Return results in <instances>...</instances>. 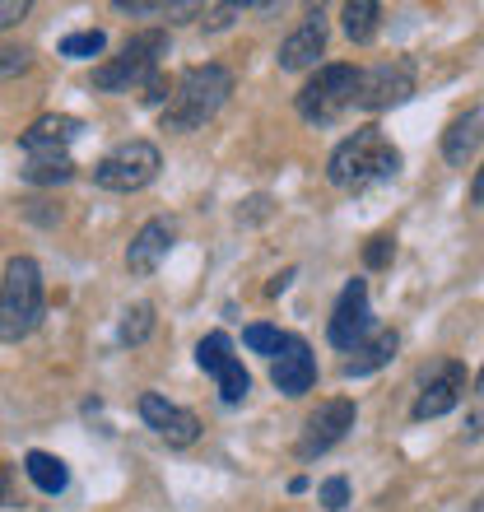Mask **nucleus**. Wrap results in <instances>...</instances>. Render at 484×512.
<instances>
[{"mask_svg":"<svg viewBox=\"0 0 484 512\" xmlns=\"http://www.w3.org/2000/svg\"><path fill=\"white\" fill-rule=\"evenodd\" d=\"M42 270L28 256L5 261V284H0V336L5 340H24L33 326L42 322Z\"/></svg>","mask_w":484,"mask_h":512,"instance_id":"3","label":"nucleus"},{"mask_svg":"<svg viewBox=\"0 0 484 512\" xmlns=\"http://www.w3.org/2000/svg\"><path fill=\"white\" fill-rule=\"evenodd\" d=\"M149 331H154V308L149 303H135V308L121 312V345H145Z\"/></svg>","mask_w":484,"mask_h":512,"instance_id":"22","label":"nucleus"},{"mask_svg":"<svg viewBox=\"0 0 484 512\" xmlns=\"http://www.w3.org/2000/svg\"><path fill=\"white\" fill-rule=\"evenodd\" d=\"M350 429H354V401H345V396H336V401H322L308 415V424H303L298 457H303V461L322 457V452H331V447H336Z\"/></svg>","mask_w":484,"mask_h":512,"instance_id":"8","label":"nucleus"},{"mask_svg":"<svg viewBox=\"0 0 484 512\" xmlns=\"http://www.w3.org/2000/svg\"><path fill=\"white\" fill-rule=\"evenodd\" d=\"M391 256H396V243H391V233H377L373 243L363 247V266H368V270H382Z\"/></svg>","mask_w":484,"mask_h":512,"instance_id":"26","label":"nucleus"},{"mask_svg":"<svg viewBox=\"0 0 484 512\" xmlns=\"http://www.w3.org/2000/svg\"><path fill=\"white\" fill-rule=\"evenodd\" d=\"M475 387H480V396H484V368H480V378H475Z\"/></svg>","mask_w":484,"mask_h":512,"instance_id":"33","label":"nucleus"},{"mask_svg":"<svg viewBox=\"0 0 484 512\" xmlns=\"http://www.w3.org/2000/svg\"><path fill=\"white\" fill-rule=\"evenodd\" d=\"M471 205H484V168L475 173V182H471Z\"/></svg>","mask_w":484,"mask_h":512,"instance_id":"32","label":"nucleus"},{"mask_svg":"<svg viewBox=\"0 0 484 512\" xmlns=\"http://www.w3.org/2000/svg\"><path fill=\"white\" fill-rule=\"evenodd\" d=\"M396 331H377L363 350H354V359H345V378H368V373H377L382 364H391L396 359Z\"/></svg>","mask_w":484,"mask_h":512,"instance_id":"17","label":"nucleus"},{"mask_svg":"<svg viewBox=\"0 0 484 512\" xmlns=\"http://www.w3.org/2000/svg\"><path fill=\"white\" fill-rule=\"evenodd\" d=\"M215 382H219V401H224V405H242V401H247V391H252V378H247V368H242L238 359L219 368Z\"/></svg>","mask_w":484,"mask_h":512,"instance_id":"21","label":"nucleus"},{"mask_svg":"<svg viewBox=\"0 0 484 512\" xmlns=\"http://www.w3.org/2000/svg\"><path fill=\"white\" fill-rule=\"evenodd\" d=\"M461 401H466V364L443 359V364L424 378V391H419V401H415L410 415L415 419H438V415H447V410H457Z\"/></svg>","mask_w":484,"mask_h":512,"instance_id":"10","label":"nucleus"},{"mask_svg":"<svg viewBox=\"0 0 484 512\" xmlns=\"http://www.w3.org/2000/svg\"><path fill=\"white\" fill-rule=\"evenodd\" d=\"M149 103H163V98H173V94H168V84H163V80H149Z\"/></svg>","mask_w":484,"mask_h":512,"instance_id":"31","label":"nucleus"},{"mask_svg":"<svg viewBox=\"0 0 484 512\" xmlns=\"http://www.w3.org/2000/svg\"><path fill=\"white\" fill-rule=\"evenodd\" d=\"M345 503H350V480L331 475V480L322 485V508H326V512H340Z\"/></svg>","mask_w":484,"mask_h":512,"instance_id":"27","label":"nucleus"},{"mask_svg":"<svg viewBox=\"0 0 484 512\" xmlns=\"http://www.w3.org/2000/svg\"><path fill=\"white\" fill-rule=\"evenodd\" d=\"M475 512H484V499H480V503H475Z\"/></svg>","mask_w":484,"mask_h":512,"instance_id":"34","label":"nucleus"},{"mask_svg":"<svg viewBox=\"0 0 484 512\" xmlns=\"http://www.w3.org/2000/svg\"><path fill=\"white\" fill-rule=\"evenodd\" d=\"M396 168H401V154H396V145L377 126H363L350 140H340L331 149V159H326V177L345 191H363L373 182H387V177H396Z\"/></svg>","mask_w":484,"mask_h":512,"instance_id":"1","label":"nucleus"},{"mask_svg":"<svg viewBox=\"0 0 484 512\" xmlns=\"http://www.w3.org/2000/svg\"><path fill=\"white\" fill-rule=\"evenodd\" d=\"M233 94V75L224 66H191L182 80L173 84V98L163 108V131H196L215 117Z\"/></svg>","mask_w":484,"mask_h":512,"instance_id":"2","label":"nucleus"},{"mask_svg":"<svg viewBox=\"0 0 484 512\" xmlns=\"http://www.w3.org/2000/svg\"><path fill=\"white\" fill-rule=\"evenodd\" d=\"M326 52V19H322V5H312L308 19L284 38L280 47V70H308L317 56Z\"/></svg>","mask_w":484,"mask_h":512,"instance_id":"14","label":"nucleus"},{"mask_svg":"<svg viewBox=\"0 0 484 512\" xmlns=\"http://www.w3.org/2000/svg\"><path fill=\"white\" fill-rule=\"evenodd\" d=\"M108 47V38L98 33V28H89V33H70V38H61V56H70V61H84V56H98Z\"/></svg>","mask_w":484,"mask_h":512,"instance_id":"24","label":"nucleus"},{"mask_svg":"<svg viewBox=\"0 0 484 512\" xmlns=\"http://www.w3.org/2000/svg\"><path fill=\"white\" fill-rule=\"evenodd\" d=\"M368 326H373V312H368V284L350 280L345 289H340V303H336V312H331L326 336H331V345H336V350L354 354V350H363Z\"/></svg>","mask_w":484,"mask_h":512,"instance_id":"9","label":"nucleus"},{"mask_svg":"<svg viewBox=\"0 0 484 512\" xmlns=\"http://www.w3.org/2000/svg\"><path fill=\"white\" fill-rule=\"evenodd\" d=\"M480 140H484V108H471V112H461L457 122L443 131V159L447 163H466L480 149Z\"/></svg>","mask_w":484,"mask_h":512,"instance_id":"16","label":"nucleus"},{"mask_svg":"<svg viewBox=\"0 0 484 512\" xmlns=\"http://www.w3.org/2000/svg\"><path fill=\"white\" fill-rule=\"evenodd\" d=\"M159 168H163L159 145H149V140H126V145H117L112 154L98 159L94 182L103 191H140L159 177Z\"/></svg>","mask_w":484,"mask_h":512,"instance_id":"6","label":"nucleus"},{"mask_svg":"<svg viewBox=\"0 0 484 512\" xmlns=\"http://www.w3.org/2000/svg\"><path fill=\"white\" fill-rule=\"evenodd\" d=\"M270 382H275L284 396H308L312 382H317V359H312L308 340H303V336H284L280 354L270 359Z\"/></svg>","mask_w":484,"mask_h":512,"instance_id":"12","label":"nucleus"},{"mask_svg":"<svg viewBox=\"0 0 484 512\" xmlns=\"http://www.w3.org/2000/svg\"><path fill=\"white\" fill-rule=\"evenodd\" d=\"M173 238H177L173 219H149V224H140V233H135L131 247H126V266H131V275H149V270L168 256Z\"/></svg>","mask_w":484,"mask_h":512,"instance_id":"15","label":"nucleus"},{"mask_svg":"<svg viewBox=\"0 0 484 512\" xmlns=\"http://www.w3.org/2000/svg\"><path fill=\"white\" fill-rule=\"evenodd\" d=\"M233 359H238V354H233V340L224 336V331H210V336L196 345V364H201L210 378H215L224 364H233Z\"/></svg>","mask_w":484,"mask_h":512,"instance_id":"20","label":"nucleus"},{"mask_svg":"<svg viewBox=\"0 0 484 512\" xmlns=\"http://www.w3.org/2000/svg\"><path fill=\"white\" fill-rule=\"evenodd\" d=\"M242 340H247V350H256V354H280V345H284V336L275 331V326H266V322H256V326H247L242 331Z\"/></svg>","mask_w":484,"mask_h":512,"instance_id":"25","label":"nucleus"},{"mask_svg":"<svg viewBox=\"0 0 484 512\" xmlns=\"http://www.w3.org/2000/svg\"><path fill=\"white\" fill-rule=\"evenodd\" d=\"M233 14H242V5H210L205 10V28H229Z\"/></svg>","mask_w":484,"mask_h":512,"instance_id":"28","label":"nucleus"},{"mask_svg":"<svg viewBox=\"0 0 484 512\" xmlns=\"http://www.w3.org/2000/svg\"><path fill=\"white\" fill-rule=\"evenodd\" d=\"M5 61H0V70H5V80H10V75H19V70L28 66V52H19V47H5Z\"/></svg>","mask_w":484,"mask_h":512,"instance_id":"29","label":"nucleus"},{"mask_svg":"<svg viewBox=\"0 0 484 512\" xmlns=\"http://www.w3.org/2000/svg\"><path fill=\"white\" fill-rule=\"evenodd\" d=\"M415 94V61L410 56H391V61H377L373 70H363L359 84V108L363 112H387L396 103Z\"/></svg>","mask_w":484,"mask_h":512,"instance_id":"7","label":"nucleus"},{"mask_svg":"<svg viewBox=\"0 0 484 512\" xmlns=\"http://www.w3.org/2000/svg\"><path fill=\"white\" fill-rule=\"evenodd\" d=\"M24 14H28V5H24V0H19V5H14V0H5V5H0V24H5V28H14V24H19V19H24Z\"/></svg>","mask_w":484,"mask_h":512,"instance_id":"30","label":"nucleus"},{"mask_svg":"<svg viewBox=\"0 0 484 512\" xmlns=\"http://www.w3.org/2000/svg\"><path fill=\"white\" fill-rule=\"evenodd\" d=\"M24 177L33 187H52V182H70V177H75V163L70 159H28Z\"/></svg>","mask_w":484,"mask_h":512,"instance_id":"23","label":"nucleus"},{"mask_svg":"<svg viewBox=\"0 0 484 512\" xmlns=\"http://www.w3.org/2000/svg\"><path fill=\"white\" fill-rule=\"evenodd\" d=\"M359 84H363V70L340 66V61L336 66H322L298 89V117L317 126H331L350 103H359Z\"/></svg>","mask_w":484,"mask_h":512,"instance_id":"5","label":"nucleus"},{"mask_svg":"<svg viewBox=\"0 0 484 512\" xmlns=\"http://www.w3.org/2000/svg\"><path fill=\"white\" fill-rule=\"evenodd\" d=\"M80 135V122L66 117V112H56V117H38V122L28 126L19 135V149H24L28 159H66V145Z\"/></svg>","mask_w":484,"mask_h":512,"instance_id":"13","label":"nucleus"},{"mask_svg":"<svg viewBox=\"0 0 484 512\" xmlns=\"http://www.w3.org/2000/svg\"><path fill=\"white\" fill-rule=\"evenodd\" d=\"M140 419H145L149 429L159 433L168 447H191L196 438H201V419L191 415V410H182V405L154 396V391L140 396Z\"/></svg>","mask_w":484,"mask_h":512,"instance_id":"11","label":"nucleus"},{"mask_svg":"<svg viewBox=\"0 0 484 512\" xmlns=\"http://www.w3.org/2000/svg\"><path fill=\"white\" fill-rule=\"evenodd\" d=\"M24 471H28V480H33L42 494H66V485H70L66 461L52 457V452H28V457H24Z\"/></svg>","mask_w":484,"mask_h":512,"instance_id":"18","label":"nucleus"},{"mask_svg":"<svg viewBox=\"0 0 484 512\" xmlns=\"http://www.w3.org/2000/svg\"><path fill=\"white\" fill-rule=\"evenodd\" d=\"M340 19H345V38L350 42H373L377 24H382V5H377V0H350V5L340 10Z\"/></svg>","mask_w":484,"mask_h":512,"instance_id":"19","label":"nucleus"},{"mask_svg":"<svg viewBox=\"0 0 484 512\" xmlns=\"http://www.w3.org/2000/svg\"><path fill=\"white\" fill-rule=\"evenodd\" d=\"M163 56H168V33H163V28H145V33H135L112 61H103V66L94 70V89H103V94H131L135 84L159 80L154 70H159Z\"/></svg>","mask_w":484,"mask_h":512,"instance_id":"4","label":"nucleus"}]
</instances>
